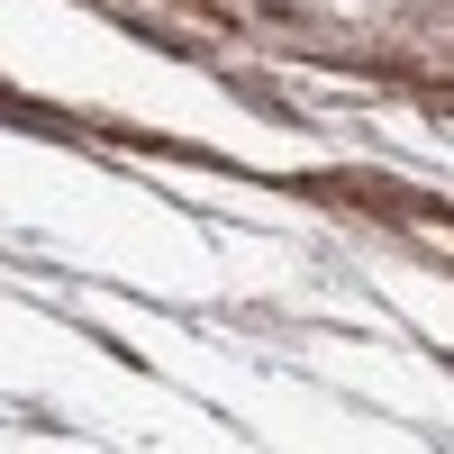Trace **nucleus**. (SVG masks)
Masks as SVG:
<instances>
[{
  "label": "nucleus",
  "instance_id": "1",
  "mask_svg": "<svg viewBox=\"0 0 454 454\" xmlns=\"http://www.w3.org/2000/svg\"><path fill=\"white\" fill-rule=\"evenodd\" d=\"M400 10L419 19V27H454V0H400Z\"/></svg>",
  "mask_w": 454,
  "mask_h": 454
}]
</instances>
